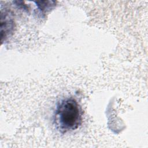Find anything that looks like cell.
<instances>
[{
    "label": "cell",
    "mask_w": 148,
    "mask_h": 148,
    "mask_svg": "<svg viewBox=\"0 0 148 148\" xmlns=\"http://www.w3.org/2000/svg\"><path fill=\"white\" fill-rule=\"evenodd\" d=\"M54 122L57 128L61 133L79 128L82 123V112L75 99L67 98L61 101L55 111Z\"/></svg>",
    "instance_id": "1"
},
{
    "label": "cell",
    "mask_w": 148,
    "mask_h": 148,
    "mask_svg": "<svg viewBox=\"0 0 148 148\" xmlns=\"http://www.w3.org/2000/svg\"><path fill=\"white\" fill-rule=\"evenodd\" d=\"M1 40L3 42L13 34L15 28V23L12 13L6 9L4 11L1 10Z\"/></svg>",
    "instance_id": "2"
},
{
    "label": "cell",
    "mask_w": 148,
    "mask_h": 148,
    "mask_svg": "<svg viewBox=\"0 0 148 148\" xmlns=\"http://www.w3.org/2000/svg\"><path fill=\"white\" fill-rule=\"evenodd\" d=\"M37 4L38 8L39 10L42 12H46L50 10L51 9L53 8L56 5L55 1H39V2H35Z\"/></svg>",
    "instance_id": "3"
}]
</instances>
